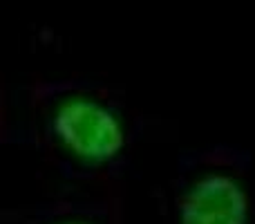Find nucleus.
Wrapping results in <instances>:
<instances>
[{"label": "nucleus", "mask_w": 255, "mask_h": 224, "mask_svg": "<svg viewBox=\"0 0 255 224\" xmlns=\"http://www.w3.org/2000/svg\"><path fill=\"white\" fill-rule=\"evenodd\" d=\"M45 132L61 153L85 166H106L126 148V126L101 99L65 94L54 99L45 117Z\"/></svg>", "instance_id": "1"}, {"label": "nucleus", "mask_w": 255, "mask_h": 224, "mask_svg": "<svg viewBox=\"0 0 255 224\" xmlns=\"http://www.w3.org/2000/svg\"><path fill=\"white\" fill-rule=\"evenodd\" d=\"M247 191L226 173H206L190 182L177 198L179 224H249Z\"/></svg>", "instance_id": "2"}, {"label": "nucleus", "mask_w": 255, "mask_h": 224, "mask_svg": "<svg viewBox=\"0 0 255 224\" xmlns=\"http://www.w3.org/2000/svg\"><path fill=\"white\" fill-rule=\"evenodd\" d=\"M49 224H94L92 220H83V218H63V220H54Z\"/></svg>", "instance_id": "3"}]
</instances>
